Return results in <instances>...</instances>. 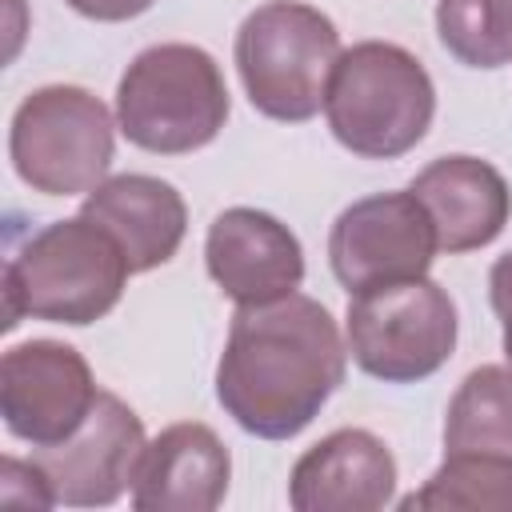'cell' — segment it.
Wrapping results in <instances>:
<instances>
[{
	"instance_id": "1",
	"label": "cell",
	"mask_w": 512,
	"mask_h": 512,
	"mask_svg": "<svg viewBox=\"0 0 512 512\" xmlns=\"http://www.w3.org/2000/svg\"><path fill=\"white\" fill-rule=\"evenodd\" d=\"M348 344L312 296L244 304L228 324L216 364L220 408L260 440L300 436L344 384Z\"/></svg>"
},
{
	"instance_id": "2",
	"label": "cell",
	"mask_w": 512,
	"mask_h": 512,
	"mask_svg": "<svg viewBox=\"0 0 512 512\" xmlns=\"http://www.w3.org/2000/svg\"><path fill=\"white\" fill-rule=\"evenodd\" d=\"M132 268L120 244L84 212L32 232L4 264V328L48 320L84 328L108 316Z\"/></svg>"
},
{
	"instance_id": "3",
	"label": "cell",
	"mask_w": 512,
	"mask_h": 512,
	"mask_svg": "<svg viewBox=\"0 0 512 512\" xmlns=\"http://www.w3.org/2000/svg\"><path fill=\"white\" fill-rule=\"evenodd\" d=\"M324 116L332 136L364 160H396L412 152L436 116V84L428 68L400 44L360 40L340 52Z\"/></svg>"
},
{
	"instance_id": "4",
	"label": "cell",
	"mask_w": 512,
	"mask_h": 512,
	"mask_svg": "<svg viewBox=\"0 0 512 512\" xmlns=\"http://www.w3.org/2000/svg\"><path fill=\"white\" fill-rule=\"evenodd\" d=\"M340 52L336 24L304 0L252 8L232 44L248 104L280 124H304L324 108Z\"/></svg>"
},
{
	"instance_id": "5",
	"label": "cell",
	"mask_w": 512,
	"mask_h": 512,
	"mask_svg": "<svg viewBox=\"0 0 512 512\" xmlns=\"http://www.w3.org/2000/svg\"><path fill=\"white\" fill-rule=\"evenodd\" d=\"M220 64L196 44L144 48L116 84V124L128 144L156 156H184L212 144L228 120Z\"/></svg>"
},
{
	"instance_id": "6",
	"label": "cell",
	"mask_w": 512,
	"mask_h": 512,
	"mask_svg": "<svg viewBox=\"0 0 512 512\" xmlns=\"http://www.w3.org/2000/svg\"><path fill=\"white\" fill-rule=\"evenodd\" d=\"M112 112L80 84H44L20 100L8 128L16 176L44 196H80L108 180L116 152Z\"/></svg>"
},
{
	"instance_id": "7",
	"label": "cell",
	"mask_w": 512,
	"mask_h": 512,
	"mask_svg": "<svg viewBox=\"0 0 512 512\" xmlns=\"http://www.w3.org/2000/svg\"><path fill=\"white\" fill-rule=\"evenodd\" d=\"M456 304L436 280H400L356 292L344 332L360 372L384 384H416L436 376L456 352Z\"/></svg>"
},
{
	"instance_id": "8",
	"label": "cell",
	"mask_w": 512,
	"mask_h": 512,
	"mask_svg": "<svg viewBox=\"0 0 512 512\" xmlns=\"http://www.w3.org/2000/svg\"><path fill=\"white\" fill-rule=\"evenodd\" d=\"M436 228L412 192H376L348 204L328 232V264L348 296L420 280L436 260Z\"/></svg>"
},
{
	"instance_id": "9",
	"label": "cell",
	"mask_w": 512,
	"mask_h": 512,
	"mask_svg": "<svg viewBox=\"0 0 512 512\" xmlns=\"http://www.w3.org/2000/svg\"><path fill=\"white\" fill-rule=\"evenodd\" d=\"M96 396L88 360L64 340H24L0 360L4 428L32 448L64 444L88 420Z\"/></svg>"
},
{
	"instance_id": "10",
	"label": "cell",
	"mask_w": 512,
	"mask_h": 512,
	"mask_svg": "<svg viewBox=\"0 0 512 512\" xmlns=\"http://www.w3.org/2000/svg\"><path fill=\"white\" fill-rule=\"evenodd\" d=\"M144 448L148 440L140 416L120 396L100 388L88 420L64 444L32 448V460L44 468L56 504L104 508L136 484Z\"/></svg>"
},
{
	"instance_id": "11",
	"label": "cell",
	"mask_w": 512,
	"mask_h": 512,
	"mask_svg": "<svg viewBox=\"0 0 512 512\" xmlns=\"http://www.w3.org/2000/svg\"><path fill=\"white\" fill-rule=\"evenodd\" d=\"M204 264L236 308L284 300L304 280V248L296 232L260 208H224L208 224Z\"/></svg>"
},
{
	"instance_id": "12",
	"label": "cell",
	"mask_w": 512,
	"mask_h": 512,
	"mask_svg": "<svg viewBox=\"0 0 512 512\" xmlns=\"http://www.w3.org/2000/svg\"><path fill=\"white\" fill-rule=\"evenodd\" d=\"M396 496V456L368 428H336L316 440L288 476L296 512H380Z\"/></svg>"
},
{
	"instance_id": "13",
	"label": "cell",
	"mask_w": 512,
	"mask_h": 512,
	"mask_svg": "<svg viewBox=\"0 0 512 512\" xmlns=\"http://www.w3.org/2000/svg\"><path fill=\"white\" fill-rule=\"evenodd\" d=\"M408 192L428 208L440 252H476L492 244L508 216H512V192L508 180L480 156H440L428 168L416 172Z\"/></svg>"
},
{
	"instance_id": "14",
	"label": "cell",
	"mask_w": 512,
	"mask_h": 512,
	"mask_svg": "<svg viewBox=\"0 0 512 512\" xmlns=\"http://www.w3.org/2000/svg\"><path fill=\"white\" fill-rule=\"evenodd\" d=\"M232 460L224 440L200 424H168L140 460L132 484V508L140 512H212L228 496Z\"/></svg>"
},
{
	"instance_id": "15",
	"label": "cell",
	"mask_w": 512,
	"mask_h": 512,
	"mask_svg": "<svg viewBox=\"0 0 512 512\" xmlns=\"http://www.w3.org/2000/svg\"><path fill=\"white\" fill-rule=\"evenodd\" d=\"M80 212L120 244L132 272H152L168 264L188 232L184 196L168 180L144 172H120L100 180L92 192H84Z\"/></svg>"
},
{
	"instance_id": "16",
	"label": "cell",
	"mask_w": 512,
	"mask_h": 512,
	"mask_svg": "<svg viewBox=\"0 0 512 512\" xmlns=\"http://www.w3.org/2000/svg\"><path fill=\"white\" fill-rule=\"evenodd\" d=\"M444 452H488L512 460V372L472 368L444 412Z\"/></svg>"
},
{
	"instance_id": "17",
	"label": "cell",
	"mask_w": 512,
	"mask_h": 512,
	"mask_svg": "<svg viewBox=\"0 0 512 512\" xmlns=\"http://www.w3.org/2000/svg\"><path fill=\"white\" fill-rule=\"evenodd\" d=\"M400 508H496L512 512V460L488 452H444V464L408 492Z\"/></svg>"
},
{
	"instance_id": "18",
	"label": "cell",
	"mask_w": 512,
	"mask_h": 512,
	"mask_svg": "<svg viewBox=\"0 0 512 512\" xmlns=\"http://www.w3.org/2000/svg\"><path fill=\"white\" fill-rule=\"evenodd\" d=\"M436 36L468 68L512 64V0H436Z\"/></svg>"
},
{
	"instance_id": "19",
	"label": "cell",
	"mask_w": 512,
	"mask_h": 512,
	"mask_svg": "<svg viewBox=\"0 0 512 512\" xmlns=\"http://www.w3.org/2000/svg\"><path fill=\"white\" fill-rule=\"evenodd\" d=\"M0 500H8V504H32V508H56L52 484H48L44 468L32 456L28 460L4 456V464H0Z\"/></svg>"
},
{
	"instance_id": "20",
	"label": "cell",
	"mask_w": 512,
	"mask_h": 512,
	"mask_svg": "<svg viewBox=\"0 0 512 512\" xmlns=\"http://www.w3.org/2000/svg\"><path fill=\"white\" fill-rule=\"evenodd\" d=\"M72 12L88 16V20H100V24H120V20H132V16H144L156 0H64Z\"/></svg>"
},
{
	"instance_id": "21",
	"label": "cell",
	"mask_w": 512,
	"mask_h": 512,
	"mask_svg": "<svg viewBox=\"0 0 512 512\" xmlns=\"http://www.w3.org/2000/svg\"><path fill=\"white\" fill-rule=\"evenodd\" d=\"M488 300H492V312L496 316H508L512 312V252H504L492 272H488Z\"/></svg>"
},
{
	"instance_id": "22",
	"label": "cell",
	"mask_w": 512,
	"mask_h": 512,
	"mask_svg": "<svg viewBox=\"0 0 512 512\" xmlns=\"http://www.w3.org/2000/svg\"><path fill=\"white\" fill-rule=\"evenodd\" d=\"M500 324H504V360H508V372H512V312L508 316H500Z\"/></svg>"
}]
</instances>
